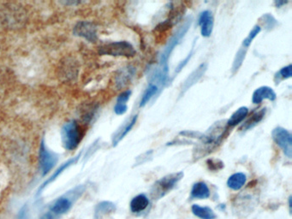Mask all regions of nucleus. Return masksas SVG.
<instances>
[{"mask_svg":"<svg viewBox=\"0 0 292 219\" xmlns=\"http://www.w3.org/2000/svg\"><path fill=\"white\" fill-rule=\"evenodd\" d=\"M191 23H192V18L191 17L187 18L185 22L182 23V26L179 27V29L177 30L175 34H173L172 38L169 40L167 44L165 46L164 51H162L161 56H160L159 64L158 65L159 68L169 71L168 61L170 56L172 54L173 50L175 49L176 46L181 42L182 38L185 36V34H187L189 27L191 26Z\"/></svg>","mask_w":292,"mask_h":219,"instance_id":"obj_3","label":"nucleus"},{"mask_svg":"<svg viewBox=\"0 0 292 219\" xmlns=\"http://www.w3.org/2000/svg\"><path fill=\"white\" fill-rule=\"evenodd\" d=\"M74 33L77 36L84 38L90 42H95L98 39L97 27L90 22H79L74 28Z\"/></svg>","mask_w":292,"mask_h":219,"instance_id":"obj_7","label":"nucleus"},{"mask_svg":"<svg viewBox=\"0 0 292 219\" xmlns=\"http://www.w3.org/2000/svg\"><path fill=\"white\" fill-rule=\"evenodd\" d=\"M266 111H267L266 108L261 109L260 110H257V111H254L251 115L250 117L240 127V130L247 131V130L254 128V126H256L258 123H261V121L264 118Z\"/></svg>","mask_w":292,"mask_h":219,"instance_id":"obj_16","label":"nucleus"},{"mask_svg":"<svg viewBox=\"0 0 292 219\" xmlns=\"http://www.w3.org/2000/svg\"><path fill=\"white\" fill-rule=\"evenodd\" d=\"M39 157H40L39 160H40L41 171H42V175H45L49 173V171H51L52 168L54 167V165L57 163V157L50 151L47 150L44 142H42L41 145Z\"/></svg>","mask_w":292,"mask_h":219,"instance_id":"obj_8","label":"nucleus"},{"mask_svg":"<svg viewBox=\"0 0 292 219\" xmlns=\"http://www.w3.org/2000/svg\"><path fill=\"white\" fill-rule=\"evenodd\" d=\"M180 135L182 136L189 137V138H195L197 140H202L204 136V133L198 132V131H191V130H185L179 133Z\"/></svg>","mask_w":292,"mask_h":219,"instance_id":"obj_30","label":"nucleus"},{"mask_svg":"<svg viewBox=\"0 0 292 219\" xmlns=\"http://www.w3.org/2000/svg\"><path fill=\"white\" fill-rule=\"evenodd\" d=\"M260 21H261V23L264 25L265 27H266L268 30L272 29V28L277 25V23H278L274 17H272L270 14H265V15H263V16L260 18Z\"/></svg>","mask_w":292,"mask_h":219,"instance_id":"obj_27","label":"nucleus"},{"mask_svg":"<svg viewBox=\"0 0 292 219\" xmlns=\"http://www.w3.org/2000/svg\"><path fill=\"white\" fill-rule=\"evenodd\" d=\"M152 154H153V152H152V151H149V152H147V153H145L141 154V156H140V157H141V160H140L139 158H136L135 165V166H136V165H141V164H144L146 162H148V161L151 158Z\"/></svg>","mask_w":292,"mask_h":219,"instance_id":"obj_32","label":"nucleus"},{"mask_svg":"<svg viewBox=\"0 0 292 219\" xmlns=\"http://www.w3.org/2000/svg\"><path fill=\"white\" fill-rule=\"evenodd\" d=\"M206 165L208 170L211 171H219L223 169L224 163L220 159L215 158H209L206 160Z\"/></svg>","mask_w":292,"mask_h":219,"instance_id":"obj_29","label":"nucleus"},{"mask_svg":"<svg viewBox=\"0 0 292 219\" xmlns=\"http://www.w3.org/2000/svg\"><path fill=\"white\" fill-rule=\"evenodd\" d=\"M184 176L182 171H179L172 174L166 175L155 181L150 189V196L154 200H158L168 195L170 192L175 188L177 184Z\"/></svg>","mask_w":292,"mask_h":219,"instance_id":"obj_2","label":"nucleus"},{"mask_svg":"<svg viewBox=\"0 0 292 219\" xmlns=\"http://www.w3.org/2000/svg\"><path fill=\"white\" fill-rule=\"evenodd\" d=\"M213 14L210 10H204L199 17V25L201 27V34L203 37H210L213 29Z\"/></svg>","mask_w":292,"mask_h":219,"instance_id":"obj_10","label":"nucleus"},{"mask_svg":"<svg viewBox=\"0 0 292 219\" xmlns=\"http://www.w3.org/2000/svg\"><path fill=\"white\" fill-rule=\"evenodd\" d=\"M285 3H287V1H275V4H276V6L279 8V7H281L282 5H284Z\"/></svg>","mask_w":292,"mask_h":219,"instance_id":"obj_33","label":"nucleus"},{"mask_svg":"<svg viewBox=\"0 0 292 219\" xmlns=\"http://www.w3.org/2000/svg\"><path fill=\"white\" fill-rule=\"evenodd\" d=\"M228 127L226 126V121H219L214 123L213 126L207 130L202 140V147H197L194 152V158L198 160L200 158L211 153L223 140L225 133Z\"/></svg>","mask_w":292,"mask_h":219,"instance_id":"obj_1","label":"nucleus"},{"mask_svg":"<svg viewBox=\"0 0 292 219\" xmlns=\"http://www.w3.org/2000/svg\"><path fill=\"white\" fill-rule=\"evenodd\" d=\"M292 196H290L289 198V208H290V213L292 214Z\"/></svg>","mask_w":292,"mask_h":219,"instance_id":"obj_34","label":"nucleus"},{"mask_svg":"<svg viewBox=\"0 0 292 219\" xmlns=\"http://www.w3.org/2000/svg\"><path fill=\"white\" fill-rule=\"evenodd\" d=\"M193 214L201 219H215L217 218L215 212L213 209L208 206H201L199 205H193Z\"/></svg>","mask_w":292,"mask_h":219,"instance_id":"obj_21","label":"nucleus"},{"mask_svg":"<svg viewBox=\"0 0 292 219\" xmlns=\"http://www.w3.org/2000/svg\"><path fill=\"white\" fill-rule=\"evenodd\" d=\"M206 69H207V64L203 63L187 77L184 82L182 83V88L180 90V97H182L189 88H191L193 86L196 85V83L202 78L203 75L206 73Z\"/></svg>","mask_w":292,"mask_h":219,"instance_id":"obj_9","label":"nucleus"},{"mask_svg":"<svg viewBox=\"0 0 292 219\" xmlns=\"http://www.w3.org/2000/svg\"><path fill=\"white\" fill-rule=\"evenodd\" d=\"M193 51H194V47H192L191 51H190V52L188 54V56H187L183 60H182V61L179 63V65L177 66V68H176L175 69V75H178L179 73H180L182 68H184L186 65H188V63H189V60H190V58L192 57Z\"/></svg>","mask_w":292,"mask_h":219,"instance_id":"obj_31","label":"nucleus"},{"mask_svg":"<svg viewBox=\"0 0 292 219\" xmlns=\"http://www.w3.org/2000/svg\"><path fill=\"white\" fill-rule=\"evenodd\" d=\"M276 99H277V94L274 92V90L268 86H263L254 91L252 96V102L255 105H258L262 102L264 99L274 101Z\"/></svg>","mask_w":292,"mask_h":219,"instance_id":"obj_11","label":"nucleus"},{"mask_svg":"<svg viewBox=\"0 0 292 219\" xmlns=\"http://www.w3.org/2000/svg\"><path fill=\"white\" fill-rule=\"evenodd\" d=\"M271 138L275 143L281 148L286 157H292V135L290 131L282 127H277L271 132Z\"/></svg>","mask_w":292,"mask_h":219,"instance_id":"obj_6","label":"nucleus"},{"mask_svg":"<svg viewBox=\"0 0 292 219\" xmlns=\"http://www.w3.org/2000/svg\"><path fill=\"white\" fill-rule=\"evenodd\" d=\"M100 55H108L113 57L133 58L135 56L134 46L128 41H116L100 46Z\"/></svg>","mask_w":292,"mask_h":219,"instance_id":"obj_5","label":"nucleus"},{"mask_svg":"<svg viewBox=\"0 0 292 219\" xmlns=\"http://www.w3.org/2000/svg\"><path fill=\"white\" fill-rule=\"evenodd\" d=\"M148 205H149V199L146 195L143 194L137 195L135 198H132V200H131V212H134V213L143 212L147 209Z\"/></svg>","mask_w":292,"mask_h":219,"instance_id":"obj_20","label":"nucleus"},{"mask_svg":"<svg viewBox=\"0 0 292 219\" xmlns=\"http://www.w3.org/2000/svg\"><path fill=\"white\" fill-rule=\"evenodd\" d=\"M71 205H72V202L69 198L61 197V198H58L57 200L52 203L51 207H50V210L54 214L62 215L66 212H69L70 208H71Z\"/></svg>","mask_w":292,"mask_h":219,"instance_id":"obj_13","label":"nucleus"},{"mask_svg":"<svg viewBox=\"0 0 292 219\" xmlns=\"http://www.w3.org/2000/svg\"><path fill=\"white\" fill-rule=\"evenodd\" d=\"M158 91H159V88H158V86H156L154 83L150 82L148 84L147 89L145 90L143 95L141 97L140 107H144L151 100L152 98H154L158 93Z\"/></svg>","mask_w":292,"mask_h":219,"instance_id":"obj_22","label":"nucleus"},{"mask_svg":"<svg viewBox=\"0 0 292 219\" xmlns=\"http://www.w3.org/2000/svg\"><path fill=\"white\" fill-rule=\"evenodd\" d=\"M247 51V50H246V49L241 47L237 51L236 57L234 58L233 65H232V68H231L232 74H235L236 72L238 71V69L243 65V63H244L245 57H246Z\"/></svg>","mask_w":292,"mask_h":219,"instance_id":"obj_24","label":"nucleus"},{"mask_svg":"<svg viewBox=\"0 0 292 219\" xmlns=\"http://www.w3.org/2000/svg\"><path fill=\"white\" fill-rule=\"evenodd\" d=\"M83 136L84 129L76 121H69L63 127V144L67 150H75L83 140Z\"/></svg>","mask_w":292,"mask_h":219,"instance_id":"obj_4","label":"nucleus"},{"mask_svg":"<svg viewBox=\"0 0 292 219\" xmlns=\"http://www.w3.org/2000/svg\"><path fill=\"white\" fill-rule=\"evenodd\" d=\"M292 76V65H289L288 66H285L284 68H282L276 74L275 79L278 78L277 81V84L279 83L281 80H285V79L291 78Z\"/></svg>","mask_w":292,"mask_h":219,"instance_id":"obj_28","label":"nucleus"},{"mask_svg":"<svg viewBox=\"0 0 292 219\" xmlns=\"http://www.w3.org/2000/svg\"><path fill=\"white\" fill-rule=\"evenodd\" d=\"M131 90H126L117 97V103L114 107V111L117 115H124L127 111V102L131 98Z\"/></svg>","mask_w":292,"mask_h":219,"instance_id":"obj_17","label":"nucleus"},{"mask_svg":"<svg viewBox=\"0 0 292 219\" xmlns=\"http://www.w3.org/2000/svg\"><path fill=\"white\" fill-rule=\"evenodd\" d=\"M76 161V158H72V159H70V160L68 161V162H66V164H63L62 166H60V167H59V169L56 171L55 173L52 175V176L49 178L47 181H45V183H44L43 186H42V188H45V186H47V185L50 184L51 182H52V181H54L56 178L59 177V175L61 174L63 171H65V170H66L67 168L69 167L70 164H74Z\"/></svg>","mask_w":292,"mask_h":219,"instance_id":"obj_26","label":"nucleus"},{"mask_svg":"<svg viewBox=\"0 0 292 219\" xmlns=\"http://www.w3.org/2000/svg\"><path fill=\"white\" fill-rule=\"evenodd\" d=\"M246 181H247L246 175L242 172H238L230 175L227 181V186L228 188L232 189L234 191H237L244 187L246 183Z\"/></svg>","mask_w":292,"mask_h":219,"instance_id":"obj_19","label":"nucleus"},{"mask_svg":"<svg viewBox=\"0 0 292 219\" xmlns=\"http://www.w3.org/2000/svg\"><path fill=\"white\" fill-rule=\"evenodd\" d=\"M261 26H259V25L254 26V27H253V29L249 32V34H247V37L244 39V41H243V44H242V46H241V47L247 50L248 47L250 46L252 41H254V38L256 37L258 34L261 33Z\"/></svg>","mask_w":292,"mask_h":219,"instance_id":"obj_25","label":"nucleus"},{"mask_svg":"<svg viewBox=\"0 0 292 219\" xmlns=\"http://www.w3.org/2000/svg\"><path fill=\"white\" fill-rule=\"evenodd\" d=\"M138 115H135L132 118H131L130 122L125 123L124 125L122 126L119 130H117L116 133L114 134L112 137V145L113 147H116L117 144L120 142L121 140L124 139V137L127 135L128 133L131 132V130L134 128L136 121H137Z\"/></svg>","mask_w":292,"mask_h":219,"instance_id":"obj_12","label":"nucleus"},{"mask_svg":"<svg viewBox=\"0 0 292 219\" xmlns=\"http://www.w3.org/2000/svg\"><path fill=\"white\" fill-rule=\"evenodd\" d=\"M248 114V108L246 106H242L235 111L226 121V126L228 128H233L242 123Z\"/></svg>","mask_w":292,"mask_h":219,"instance_id":"obj_18","label":"nucleus"},{"mask_svg":"<svg viewBox=\"0 0 292 219\" xmlns=\"http://www.w3.org/2000/svg\"><path fill=\"white\" fill-rule=\"evenodd\" d=\"M210 190L208 186L203 182L199 181L193 185L192 189H191V195L190 197L192 199H206L209 198Z\"/></svg>","mask_w":292,"mask_h":219,"instance_id":"obj_15","label":"nucleus"},{"mask_svg":"<svg viewBox=\"0 0 292 219\" xmlns=\"http://www.w3.org/2000/svg\"><path fill=\"white\" fill-rule=\"evenodd\" d=\"M115 211H116V205H114L112 202H100L97 205L96 208H95V214L97 216L106 215V214L112 213Z\"/></svg>","mask_w":292,"mask_h":219,"instance_id":"obj_23","label":"nucleus"},{"mask_svg":"<svg viewBox=\"0 0 292 219\" xmlns=\"http://www.w3.org/2000/svg\"><path fill=\"white\" fill-rule=\"evenodd\" d=\"M135 74V69L131 66L123 68L116 76V85L117 88H122L127 85L128 83L131 82V79L133 78Z\"/></svg>","mask_w":292,"mask_h":219,"instance_id":"obj_14","label":"nucleus"}]
</instances>
